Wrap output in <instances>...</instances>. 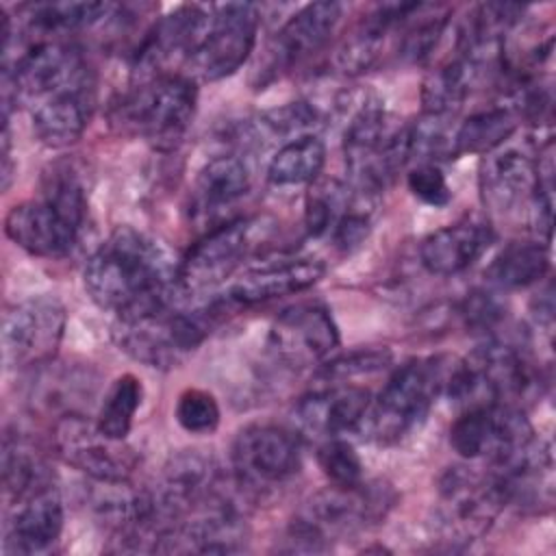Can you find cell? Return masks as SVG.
Segmentation results:
<instances>
[{"instance_id": "obj_1", "label": "cell", "mask_w": 556, "mask_h": 556, "mask_svg": "<svg viewBox=\"0 0 556 556\" xmlns=\"http://www.w3.org/2000/svg\"><path fill=\"white\" fill-rule=\"evenodd\" d=\"M178 269L180 261L161 239L119 226L87 258L83 282L102 311L126 319L182 300Z\"/></svg>"}, {"instance_id": "obj_2", "label": "cell", "mask_w": 556, "mask_h": 556, "mask_svg": "<svg viewBox=\"0 0 556 556\" xmlns=\"http://www.w3.org/2000/svg\"><path fill=\"white\" fill-rule=\"evenodd\" d=\"M395 504V493L384 482L330 484L311 495L287 530V552H324L330 541L352 536L380 523Z\"/></svg>"}, {"instance_id": "obj_3", "label": "cell", "mask_w": 556, "mask_h": 556, "mask_svg": "<svg viewBox=\"0 0 556 556\" xmlns=\"http://www.w3.org/2000/svg\"><path fill=\"white\" fill-rule=\"evenodd\" d=\"M217 304L185 308L182 300L163 308L115 319L113 339L122 352L152 369L180 367L211 334Z\"/></svg>"}, {"instance_id": "obj_4", "label": "cell", "mask_w": 556, "mask_h": 556, "mask_svg": "<svg viewBox=\"0 0 556 556\" xmlns=\"http://www.w3.org/2000/svg\"><path fill=\"white\" fill-rule=\"evenodd\" d=\"M198 109V87L187 74L163 72L139 80L111 109V122L122 132L146 139L159 150L176 148Z\"/></svg>"}, {"instance_id": "obj_5", "label": "cell", "mask_w": 556, "mask_h": 556, "mask_svg": "<svg viewBox=\"0 0 556 556\" xmlns=\"http://www.w3.org/2000/svg\"><path fill=\"white\" fill-rule=\"evenodd\" d=\"M454 361L443 356L404 363L382 387L361 424L376 443H393L410 434L428 415L434 397L445 391Z\"/></svg>"}, {"instance_id": "obj_6", "label": "cell", "mask_w": 556, "mask_h": 556, "mask_svg": "<svg viewBox=\"0 0 556 556\" xmlns=\"http://www.w3.org/2000/svg\"><path fill=\"white\" fill-rule=\"evenodd\" d=\"M261 26V13L250 2H226L211 7V22L185 61L187 76L215 83L232 76L250 59Z\"/></svg>"}, {"instance_id": "obj_7", "label": "cell", "mask_w": 556, "mask_h": 556, "mask_svg": "<svg viewBox=\"0 0 556 556\" xmlns=\"http://www.w3.org/2000/svg\"><path fill=\"white\" fill-rule=\"evenodd\" d=\"M230 467L232 480L243 493L276 489L300 471V441L280 426L250 424L232 441Z\"/></svg>"}, {"instance_id": "obj_8", "label": "cell", "mask_w": 556, "mask_h": 556, "mask_svg": "<svg viewBox=\"0 0 556 556\" xmlns=\"http://www.w3.org/2000/svg\"><path fill=\"white\" fill-rule=\"evenodd\" d=\"M493 478L465 467L447 469L439 482L437 526L450 543L478 541L504 508Z\"/></svg>"}, {"instance_id": "obj_9", "label": "cell", "mask_w": 556, "mask_h": 556, "mask_svg": "<svg viewBox=\"0 0 556 556\" xmlns=\"http://www.w3.org/2000/svg\"><path fill=\"white\" fill-rule=\"evenodd\" d=\"M150 491L165 528H174L187 515L228 493L217 460L204 450L176 452Z\"/></svg>"}, {"instance_id": "obj_10", "label": "cell", "mask_w": 556, "mask_h": 556, "mask_svg": "<svg viewBox=\"0 0 556 556\" xmlns=\"http://www.w3.org/2000/svg\"><path fill=\"white\" fill-rule=\"evenodd\" d=\"M534 439L526 413L510 404L467 408L450 428V445L458 456L467 460L486 458L491 465L517 454Z\"/></svg>"}, {"instance_id": "obj_11", "label": "cell", "mask_w": 556, "mask_h": 556, "mask_svg": "<svg viewBox=\"0 0 556 556\" xmlns=\"http://www.w3.org/2000/svg\"><path fill=\"white\" fill-rule=\"evenodd\" d=\"M65 306L52 295H33L2 317V361L7 367H37L52 361L65 330Z\"/></svg>"}, {"instance_id": "obj_12", "label": "cell", "mask_w": 556, "mask_h": 556, "mask_svg": "<svg viewBox=\"0 0 556 556\" xmlns=\"http://www.w3.org/2000/svg\"><path fill=\"white\" fill-rule=\"evenodd\" d=\"M52 443L63 463L78 469L89 480H130L139 463L132 447L119 439L106 437L96 421H89L85 415L59 417L54 421Z\"/></svg>"}, {"instance_id": "obj_13", "label": "cell", "mask_w": 556, "mask_h": 556, "mask_svg": "<svg viewBox=\"0 0 556 556\" xmlns=\"http://www.w3.org/2000/svg\"><path fill=\"white\" fill-rule=\"evenodd\" d=\"M341 15L343 4L334 0L308 2L298 9L269 39L265 56L256 70L258 87L291 72L321 50L330 41Z\"/></svg>"}, {"instance_id": "obj_14", "label": "cell", "mask_w": 556, "mask_h": 556, "mask_svg": "<svg viewBox=\"0 0 556 556\" xmlns=\"http://www.w3.org/2000/svg\"><path fill=\"white\" fill-rule=\"evenodd\" d=\"M339 345V326L319 302H302L285 308L267 332L271 356L289 369L321 363Z\"/></svg>"}, {"instance_id": "obj_15", "label": "cell", "mask_w": 556, "mask_h": 556, "mask_svg": "<svg viewBox=\"0 0 556 556\" xmlns=\"http://www.w3.org/2000/svg\"><path fill=\"white\" fill-rule=\"evenodd\" d=\"M254 228L256 224L250 217H237L200 237L180 261L182 295L204 293L230 278L252 245Z\"/></svg>"}, {"instance_id": "obj_16", "label": "cell", "mask_w": 556, "mask_h": 556, "mask_svg": "<svg viewBox=\"0 0 556 556\" xmlns=\"http://www.w3.org/2000/svg\"><path fill=\"white\" fill-rule=\"evenodd\" d=\"M63 530V500L52 482L7 500L4 552L35 554L52 547Z\"/></svg>"}, {"instance_id": "obj_17", "label": "cell", "mask_w": 556, "mask_h": 556, "mask_svg": "<svg viewBox=\"0 0 556 556\" xmlns=\"http://www.w3.org/2000/svg\"><path fill=\"white\" fill-rule=\"evenodd\" d=\"M96 106L93 72L76 78L74 83L43 96L30 104L33 135L46 148H67L76 143L89 126Z\"/></svg>"}, {"instance_id": "obj_18", "label": "cell", "mask_w": 556, "mask_h": 556, "mask_svg": "<svg viewBox=\"0 0 556 556\" xmlns=\"http://www.w3.org/2000/svg\"><path fill=\"white\" fill-rule=\"evenodd\" d=\"M478 185L489 211L508 215L530 208L532 213L536 193V154L506 146L484 154Z\"/></svg>"}, {"instance_id": "obj_19", "label": "cell", "mask_w": 556, "mask_h": 556, "mask_svg": "<svg viewBox=\"0 0 556 556\" xmlns=\"http://www.w3.org/2000/svg\"><path fill=\"white\" fill-rule=\"evenodd\" d=\"M371 404V393L358 384H324L304 395L295 410V424L308 439L326 441L358 430Z\"/></svg>"}, {"instance_id": "obj_20", "label": "cell", "mask_w": 556, "mask_h": 556, "mask_svg": "<svg viewBox=\"0 0 556 556\" xmlns=\"http://www.w3.org/2000/svg\"><path fill=\"white\" fill-rule=\"evenodd\" d=\"M4 235L37 258H63L80 239V230L43 198L11 206L4 217Z\"/></svg>"}, {"instance_id": "obj_21", "label": "cell", "mask_w": 556, "mask_h": 556, "mask_svg": "<svg viewBox=\"0 0 556 556\" xmlns=\"http://www.w3.org/2000/svg\"><path fill=\"white\" fill-rule=\"evenodd\" d=\"M493 230L486 222L460 219L443 226L419 243L421 267L441 278H450L469 269L493 243Z\"/></svg>"}, {"instance_id": "obj_22", "label": "cell", "mask_w": 556, "mask_h": 556, "mask_svg": "<svg viewBox=\"0 0 556 556\" xmlns=\"http://www.w3.org/2000/svg\"><path fill=\"white\" fill-rule=\"evenodd\" d=\"M326 274V265L319 258H289L267 263L243 271L228 291V300L239 306L261 304L276 298L302 293L317 285Z\"/></svg>"}, {"instance_id": "obj_23", "label": "cell", "mask_w": 556, "mask_h": 556, "mask_svg": "<svg viewBox=\"0 0 556 556\" xmlns=\"http://www.w3.org/2000/svg\"><path fill=\"white\" fill-rule=\"evenodd\" d=\"M93 391L96 376L89 367L54 361L30 367L28 404L37 413L54 415L56 419L65 415H83L80 404H89Z\"/></svg>"}, {"instance_id": "obj_24", "label": "cell", "mask_w": 556, "mask_h": 556, "mask_svg": "<svg viewBox=\"0 0 556 556\" xmlns=\"http://www.w3.org/2000/svg\"><path fill=\"white\" fill-rule=\"evenodd\" d=\"M111 2H33L20 7L22 22L20 33H26V41L59 39L61 35L89 28L109 17Z\"/></svg>"}, {"instance_id": "obj_25", "label": "cell", "mask_w": 556, "mask_h": 556, "mask_svg": "<svg viewBox=\"0 0 556 556\" xmlns=\"http://www.w3.org/2000/svg\"><path fill=\"white\" fill-rule=\"evenodd\" d=\"M480 76L482 70L463 54L430 70L421 83L424 115L452 119Z\"/></svg>"}, {"instance_id": "obj_26", "label": "cell", "mask_w": 556, "mask_h": 556, "mask_svg": "<svg viewBox=\"0 0 556 556\" xmlns=\"http://www.w3.org/2000/svg\"><path fill=\"white\" fill-rule=\"evenodd\" d=\"M252 174L243 156L235 152L208 159L193 182V202L200 211H219L248 193Z\"/></svg>"}, {"instance_id": "obj_27", "label": "cell", "mask_w": 556, "mask_h": 556, "mask_svg": "<svg viewBox=\"0 0 556 556\" xmlns=\"http://www.w3.org/2000/svg\"><path fill=\"white\" fill-rule=\"evenodd\" d=\"M521 115L513 104H493L465 117L454 130V156L489 154L502 148L519 128Z\"/></svg>"}, {"instance_id": "obj_28", "label": "cell", "mask_w": 556, "mask_h": 556, "mask_svg": "<svg viewBox=\"0 0 556 556\" xmlns=\"http://www.w3.org/2000/svg\"><path fill=\"white\" fill-rule=\"evenodd\" d=\"M549 271V250L541 241H513L489 263L484 278L495 289H523L545 278Z\"/></svg>"}, {"instance_id": "obj_29", "label": "cell", "mask_w": 556, "mask_h": 556, "mask_svg": "<svg viewBox=\"0 0 556 556\" xmlns=\"http://www.w3.org/2000/svg\"><path fill=\"white\" fill-rule=\"evenodd\" d=\"M326 163V143L317 132L285 141L267 163V180L274 187L313 185Z\"/></svg>"}, {"instance_id": "obj_30", "label": "cell", "mask_w": 556, "mask_h": 556, "mask_svg": "<svg viewBox=\"0 0 556 556\" xmlns=\"http://www.w3.org/2000/svg\"><path fill=\"white\" fill-rule=\"evenodd\" d=\"M52 471L39 450L15 434L4 437L2 445V486L4 497H17L35 486L52 482Z\"/></svg>"}, {"instance_id": "obj_31", "label": "cell", "mask_w": 556, "mask_h": 556, "mask_svg": "<svg viewBox=\"0 0 556 556\" xmlns=\"http://www.w3.org/2000/svg\"><path fill=\"white\" fill-rule=\"evenodd\" d=\"M41 198L83 232L87 219V189L70 161L52 163L41 176Z\"/></svg>"}, {"instance_id": "obj_32", "label": "cell", "mask_w": 556, "mask_h": 556, "mask_svg": "<svg viewBox=\"0 0 556 556\" xmlns=\"http://www.w3.org/2000/svg\"><path fill=\"white\" fill-rule=\"evenodd\" d=\"M141 402H143L141 380L135 374L117 376L100 402L96 426L106 437L124 441L132 428V421Z\"/></svg>"}, {"instance_id": "obj_33", "label": "cell", "mask_w": 556, "mask_h": 556, "mask_svg": "<svg viewBox=\"0 0 556 556\" xmlns=\"http://www.w3.org/2000/svg\"><path fill=\"white\" fill-rule=\"evenodd\" d=\"M352 187L339 180H315L304 200V228L308 237L330 232L350 204Z\"/></svg>"}, {"instance_id": "obj_34", "label": "cell", "mask_w": 556, "mask_h": 556, "mask_svg": "<svg viewBox=\"0 0 556 556\" xmlns=\"http://www.w3.org/2000/svg\"><path fill=\"white\" fill-rule=\"evenodd\" d=\"M391 358L393 356L387 348H356L324 363L315 376L324 384H345V380L350 378L384 369L391 363Z\"/></svg>"}, {"instance_id": "obj_35", "label": "cell", "mask_w": 556, "mask_h": 556, "mask_svg": "<svg viewBox=\"0 0 556 556\" xmlns=\"http://www.w3.org/2000/svg\"><path fill=\"white\" fill-rule=\"evenodd\" d=\"M317 465L330 484L352 486L363 482V460L354 445L341 437H332L319 443Z\"/></svg>"}, {"instance_id": "obj_36", "label": "cell", "mask_w": 556, "mask_h": 556, "mask_svg": "<svg viewBox=\"0 0 556 556\" xmlns=\"http://www.w3.org/2000/svg\"><path fill=\"white\" fill-rule=\"evenodd\" d=\"M174 417L178 426L189 434H211L217 430L222 413L213 393L189 387L180 391L174 406Z\"/></svg>"}, {"instance_id": "obj_37", "label": "cell", "mask_w": 556, "mask_h": 556, "mask_svg": "<svg viewBox=\"0 0 556 556\" xmlns=\"http://www.w3.org/2000/svg\"><path fill=\"white\" fill-rule=\"evenodd\" d=\"M408 191L424 204L443 208L452 202V187L437 163H417L406 174Z\"/></svg>"}, {"instance_id": "obj_38", "label": "cell", "mask_w": 556, "mask_h": 556, "mask_svg": "<svg viewBox=\"0 0 556 556\" xmlns=\"http://www.w3.org/2000/svg\"><path fill=\"white\" fill-rule=\"evenodd\" d=\"M460 317L469 330L491 332L504 321L506 313L493 293L471 291V293H467L465 302L460 304Z\"/></svg>"}]
</instances>
